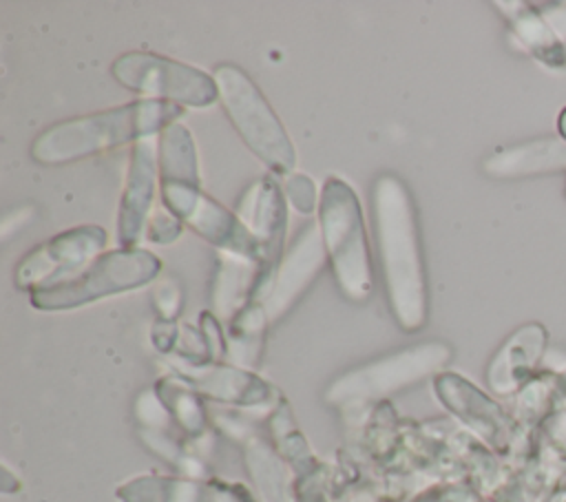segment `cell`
I'll list each match as a JSON object with an SVG mask.
<instances>
[{
    "instance_id": "obj_3",
    "label": "cell",
    "mask_w": 566,
    "mask_h": 502,
    "mask_svg": "<svg viewBox=\"0 0 566 502\" xmlns=\"http://www.w3.org/2000/svg\"><path fill=\"white\" fill-rule=\"evenodd\" d=\"M316 223L343 294L352 301H365L374 287L367 232L358 197L343 179L329 177L325 181Z\"/></svg>"
},
{
    "instance_id": "obj_19",
    "label": "cell",
    "mask_w": 566,
    "mask_h": 502,
    "mask_svg": "<svg viewBox=\"0 0 566 502\" xmlns=\"http://www.w3.org/2000/svg\"><path fill=\"white\" fill-rule=\"evenodd\" d=\"M181 230V221L172 212H159L150 219L146 237L153 243H170Z\"/></svg>"
},
{
    "instance_id": "obj_2",
    "label": "cell",
    "mask_w": 566,
    "mask_h": 502,
    "mask_svg": "<svg viewBox=\"0 0 566 502\" xmlns=\"http://www.w3.org/2000/svg\"><path fill=\"white\" fill-rule=\"evenodd\" d=\"M181 115V106L161 100H137L108 111L60 122L31 144V157L40 164L55 166L75 161L108 148L142 142L168 128Z\"/></svg>"
},
{
    "instance_id": "obj_23",
    "label": "cell",
    "mask_w": 566,
    "mask_h": 502,
    "mask_svg": "<svg viewBox=\"0 0 566 502\" xmlns=\"http://www.w3.org/2000/svg\"><path fill=\"white\" fill-rule=\"evenodd\" d=\"M557 133H559V137L566 142V106L559 111V115H557Z\"/></svg>"
},
{
    "instance_id": "obj_15",
    "label": "cell",
    "mask_w": 566,
    "mask_h": 502,
    "mask_svg": "<svg viewBox=\"0 0 566 502\" xmlns=\"http://www.w3.org/2000/svg\"><path fill=\"white\" fill-rule=\"evenodd\" d=\"M449 360V347L442 343H427L418 345L416 349L396 354L369 369L352 374L343 380V387H354L358 391H387L394 387L405 385V380L420 378L431 369L440 367Z\"/></svg>"
},
{
    "instance_id": "obj_16",
    "label": "cell",
    "mask_w": 566,
    "mask_h": 502,
    "mask_svg": "<svg viewBox=\"0 0 566 502\" xmlns=\"http://www.w3.org/2000/svg\"><path fill=\"white\" fill-rule=\"evenodd\" d=\"M159 177L161 184L199 186L195 142L181 124H170L159 137Z\"/></svg>"
},
{
    "instance_id": "obj_7",
    "label": "cell",
    "mask_w": 566,
    "mask_h": 502,
    "mask_svg": "<svg viewBox=\"0 0 566 502\" xmlns=\"http://www.w3.org/2000/svg\"><path fill=\"white\" fill-rule=\"evenodd\" d=\"M161 201L181 223L199 237L239 259L261 263L263 250L250 228L219 201L188 184H161Z\"/></svg>"
},
{
    "instance_id": "obj_8",
    "label": "cell",
    "mask_w": 566,
    "mask_h": 502,
    "mask_svg": "<svg viewBox=\"0 0 566 502\" xmlns=\"http://www.w3.org/2000/svg\"><path fill=\"white\" fill-rule=\"evenodd\" d=\"M106 245V232L99 226H80L51 237L31 250L15 268L20 290H40L64 283L86 270Z\"/></svg>"
},
{
    "instance_id": "obj_5",
    "label": "cell",
    "mask_w": 566,
    "mask_h": 502,
    "mask_svg": "<svg viewBox=\"0 0 566 502\" xmlns=\"http://www.w3.org/2000/svg\"><path fill=\"white\" fill-rule=\"evenodd\" d=\"M161 270L159 259L139 248H119L99 254L77 276L31 292V305L40 310H69L102 296L146 285Z\"/></svg>"
},
{
    "instance_id": "obj_24",
    "label": "cell",
    "mask_w": 566,
    "mask_h": 502,
    "mask_svg": "<svg viewBox=\"0 0 566 502\" xmlns=\"http://www.w3.org/2000/svg\"><path fill=\"white\" fill-rule=\"evenodd\" d=\"M564 195H566V188H564Z\"/></svg>"
},
{
    "instance_id": "obj_21",
    "label": "cell",
    "mask_w": 566,
    "mask_h": 502,
    "mask_svg": "<svg viewBox=\"0 0 566 502\" xmlns=\"http://www.w3.org/2000/svg\"><path fill=\"white\" fill-rule=\"evenodd\" d=\"M546 22L553 27V31L566 42V2H546L537 7Z\"/></svg>"
},
{
    "instance_id": "obj_14",
    "label": "cell",
    "mask_w": 566,
    "mask_h": 502,
    "mask_svg": "<svg viewBox=\"0 0 566 502\" xmlns=\"http://www.w3.org/2000/svg\"><path fill=\"white\" fill-rule=\"evenodd\" d=\"M440 394H444L449 407L460 414L493 447L506 449L511 445L513 420L502 411L497 402H493L471 383L460 376H444L440 380Z\"/></svg>"
},
{
    "instance_id": "obj_6",
    "label": "cell",
    "mask_w": 566,
    "mask_h": 502,
    "mask_svg": "<svg viewBox=\"0 0 566 502\" xmlns=\"http://www.w3.org/2000/svg\"><path fill=\"white\" fill-rule=\"evenodd\" d=\"M111 75L124 88L142 93L148 100H161L177 106L186 104L203 108L219 97L212 75L150 51H130L119 55L111 66Z\"/></svg>"
},
{
    "instance_id": "obj_10",
    "label": "cell",
    "mask_w": 566,
    "mask_h": 502,
    "mask_svg": "<svg viewBox=\"0 0 566 502\" xmlns=\"http://www.w3.org/2000/svg\"><path fill=\"white\" fill-rule=\"evenodd\" d=\"M325 245L318 230V223H307L303 232L292 243L287 257L279 263L272 290L265 299V312L272 316L283 314L314 281L316 272L325 261Z\"/></svg>"
},
{
    "instance_id": "obj_4",
    "label": "cell",
    "mask_w": 566,
    "mask_h": 502,
    "mask_svg": "<svg viewBox=\"0 0 566 502\" xmlns=\"http://www.w3.org/2000/svg\"><path fill=\"white\" fill-rule=\"evenodd\" d=\"M212 77L219 100L245 146L274 172H290L296 161L294 146L250 75L237 64H219Z\"/></svg>"
},
{
    "instance_id": "obj_17",
    "label": "cell",
    "mask_w": 566,
    "mask_h": 502,
    "mask_svg": "<svg viewBox=\"0 0 566 502\" xmlns=\"http://www.w3.org/2000/svg\"><path fill=\"white\" fill-rule=\"evenodd\" d=\"M248 268L239 261H226L221 263V272L217 276V290H214V305L219 310H226L228 305H237L239 301H243V290H248L250 294L254 292V283L256 276H245Z\"/></svg>"
},
{
    "instance_id": "obj_11",
    "label": "cell",
    "mask_w": 566,
    "mask_h": 502,
    "mask_svg": "<svg viewBox=\"0 0 566 502\" xmlns=\"http://www.w3.org/2000/svg\"><path fill=\"white\" fill-rule=\"evenodd\" d=\"M157 155L153 142L144 139L137 142L130 155L126 188L119 201V217H117V239L122 248H135L155 195L157 181Z\"/></svg>"
},
{
    "instance_id": "obj_9",
    "label": "cell",
    "mask_w": 566,
    "mask_h": 502,
    "mask_svg": "<svg viewBox=\"0 0 566 502\" xmlns=\"http://www.w3.org/2000/svg\"><path fill=\"white\" fill-rule=\"evenodd\" d=\"M548 347V330L537 323L520 325L495 352L489 365V385L495 394L509 396L522 391L537 374L544 352Z\"/></svg>"
},
{
    "instance_id": "obj_18",
    "label": "cell",
    "mask_w": 566,
    "mask_h": 502,
    "mask_svg": "<svg viewBox=\"0 0 566 502\" xmlns=\"http://www.w3.org/2000/svg\"><path fill=\"white\" fill-rule=\"evenodd\" d=\"M283 192L287 195L290 203L303 212V215H310L314 212L316 208V188H314V181L303 175V172H292L287 179H285V188Z\"/></svg>"
},
{
    "instance_id": "obj_12",
    "label": "cell",
    "mask_w": 566,
    "mask_h": 502,
    "mask_svg": "<svg viewBox=\"0 0 566 502\" xmlns=\"http://www.w3.org/2000/svg\"><path fill=\"white\" fill-rule=\"evenodd\" d=\"M482 170L495 179H524L566 170V142L557 137H537L493 150Z\"/></svg>"
},
{
    "instance_id": "obj_1",
    "label": "cell",
    "mask_w": 566,
    "mask_h": 502,
    "mask_svg": "<svg viewBox=\"0 0 566 502\" xmlns=\"http://www.w3.org/2000/svg\"><path fill=\"white\" fill-rule=\"evenodd\" d=\"M374 223L387 299L400 327L418 330L427 318V281L409 190L396 175L374 184Z\"/></svg>"
},
{
    "instance_id": "obj_13",
    "label": "cell",
    "mask_w": 566,
    "mask_h": 502,
    "mask_svg": "<svg viewBox=\"0 0 566 502\" xmlns=\"http://www.w3.org/2000/svg\"><path fill=\"white\" fill-rule=\"evenodd\" d=\"M495 7L509 20L511 33L522 51L548 71H566V42L553 31L537 7L520 0L495 2Z\"/></svg>"
},
{
    "instance_id": "obj_20",
    "label": "cell",
    "mask_w": 566,
    "mask_h": 502,
    "mask_svg": "<svg viewBox=\"0 0 566 502\" xmlns=\"http://www.w3.org/2000/svg\"><path fill=\"white\" fill-rule=\"evenodd\" d=\"M155 305L166 314H175L181 305V294H179V287L172 283V281H166L161 283L157 290H155Z\"/></svg>"
},
{
    "instance_id": "obj_22",
    "label": "cell",
    "mask_w": 566,
    "mask_h": 502,
    "mask_svg": "<svg viewBox=\"0 0 566 502\" xmlns=\"http://www.w3.org/2000/svg\"><path fill=\"white\" fill-rule=\"evenodd\" d=\"M555 383H557V396L566 400V367L555 374Z\"/></svg>"
}]
</instances>
